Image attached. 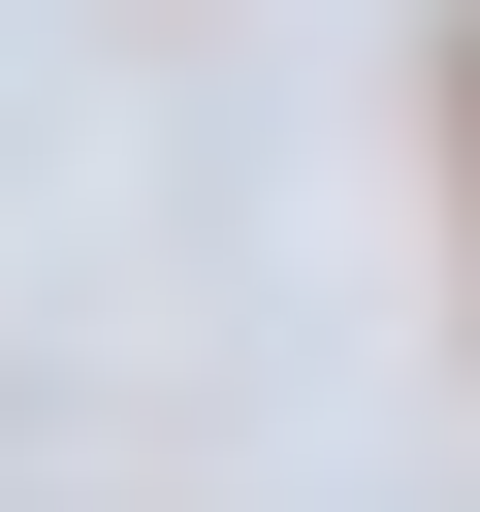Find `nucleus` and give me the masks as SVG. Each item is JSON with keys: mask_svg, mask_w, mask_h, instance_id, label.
<instances>
[{"mask_svg": "<svg viewBox=\"0 0 480 512\" xmlns=\"http://www.w3.org/2000/svg\"><path fill=\"white\" fill-rule=\"evenodd\" d=\"M448 224H480V0H448Z\"/></svg>", "mask_w": 480, "mask_h": 512, "instance_id": "1", "label": "nucleus"}]
</instances>
